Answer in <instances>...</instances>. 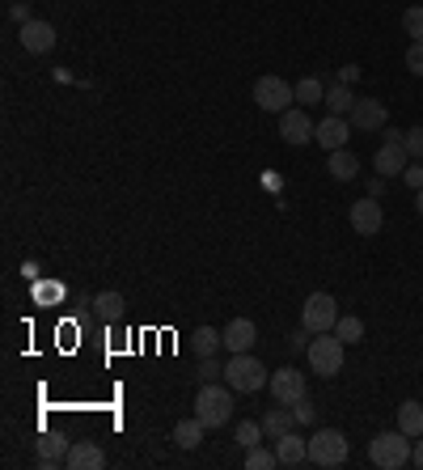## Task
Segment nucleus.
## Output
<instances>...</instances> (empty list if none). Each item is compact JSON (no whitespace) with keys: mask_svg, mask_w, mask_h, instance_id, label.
Here are the masks:
<instances>
[{"mask_svg":"<svg viewBox=\"0 0 423 470\" xmlns=\"http://www.w3.org/2000/svg\"><path fill=\"white\" fill-rule=\"evenodd\" d=\"M415 212L423 216V187H419V191H415Z\"/></svg>","mask_w":423,"mask_h":470,"instance_id":"obj_42","label":"nucleus"},{"mask_svg":"<svg viewBox=\"0 0 423 470\" xmlns=\"http://www.w3.org/2000/svg\"><path fill=\"white\" fill-rule=\"evenodd\" d=\"M263 436H267V432H263V424H258V420H242V424H237V432H233V441H237L242 450L263 445Z\"/></svg>","mask_w":423,"mask_h":470,"instance_id":"obj_26","label":"nucleus"},{"mask_svg":"<svg viewBox=\"0 0 423 470\" xmlns=\"http://www.w3.org/2000/svg\"><path fill=\"white\" fill-rule=\"evenodd\" d=\"M309 462L322 470H335L347 462V436L339 428H318L309 436Z\"/></svg>","mask_w":423,"mask_h":470,"instance_id":"obj_5","label":"nucleus"},{"mask_svg":"<svg viewBox=\"0 0 423 470\" xmlns=\"http://www.w3.org/2000/svg\"><path fill=\"white\" fill-rule=\"evenodd\" d=\"M9 18H18V21H30V13H26V4H13V9H9Z\"/></svg>","mask_w":423,"mask_h":470,"instance_id":"obj_41","label":"nucleus"},{"mask_svg":"<svg viewBox=\"0 0 423 470\" xmlns=\"http://www.w3.org/2000/svg\"><path fill=\"white\" fill-rule=\"evenodd\" d=\"M288 348H292V352H305V348H309V331H305V327H301V331H292Z\"/></svg>","mask_w":423,"mask_h":470,"instance_id":"obj_37","label":"nucleus"},{"mask_svg":"<svg viewBox=\"0 0 423 470\" xmlns=\"http://www.w3.org/2000/svg\"><path fill=\"white\" fill-rule=\"evenodd\" d=\"M351 127L356 132H381L385 127V102L377 98H356V106H351Z\"/></svg>","mask_w":423,"mask_h":470,"instance_id":"obj_13","label":"nucleus"},{"mask_svg":"<svg viewBox=\"0 0 423 470\" xmlns=\"http://www.w3.org/2000/svg\"><path fill=\"white\" fill-rule=\"evenodd\" d=\"M18 42L26 47V51H30V56H47V51L56 47V26H51V21H39V18L21 21Z\"/></svg>","mask_w":423,"mask_h":470,"instance_id":"obj_9","label":"nucleus"},{"mask_svg":"<svg viewBox=\"0 0 423 470\" xmlns=\"http://www.w3.org/2000/svg\"><path fill=\"white\" fill-rule=\"evenodd\" d=\"M267 390L275 403H284V407H296L301 398H309V386H305V373L296 369H275L267 381Z\"/></svg>","mask_w":423,"mask_h":470,"instance_id":"obj_8","label":"nucleus"},{"mask_svg":"<svg viewBox=\"0 0 423 470\" xmlns=\"http://www.w3.org/2000/svg\"><path fill=\"white\" fill-rule=\"evenodd\" d=\"M292 89H296V102H301V106H313V102H327V89H322V81H318V77L296 81Z\"/></svg>","mask_w":423,"mask_h":470,"instance_id":"obj_28","label":"nucleus"},{"mask_svg":"<svg viewBox=\"0 0 423 470\" xmlns=\"http://www.w3.org/2000/svg\"><path fill=\"white\" fill-rule=\"evenodd\" d=\"M258 424H263V432H267L271 441H275V436H284V432H292V428H296V412L280 403V407H271V412L263 415Z\"/></svg>","mask_w":423,"mask_h":470,"instance_id":"obj_20","label":"nucleus"},{"mask_svg":"<svg viewBox=\"0 0 423 470\" xmlns=\"http://www.w3.org/2000/svg\"><path fill=\"white\" fill-rule=\"evenodd\" d=\"M343 348H347V343L335 331L309 339V348H305L309 369L318 373V377H339V373H343Z\"/></svg>","mask_w":423,"mask_h":470,"instance_id":"obj_3","label":"nucleus"},{"mask_svg":"<svg viewBox=\"0 0 423 470\" xmlns=\"http://www.w3.org/2000/svg\"><path fill=\"white\" fill-rule=\"evenodd\" d=\"M225 381H229L237 394H258L271 381V373L263 369V360H254L250 352H237V356H229V365H225Z\"/></svg>","mask_w":423,"mask_h":470,"instance_id":"obj_4","label":"nucleus"},{"mask_svg":"<svg viewBox=\"0 0 423 470\" xmlns=\"http://www.w3.org/2000/svg\"><path fill=\"white\" fill-rule=\"evenodd\" d=\"M327 170L335 182H351V178L360 174V161H356V153H347V149H335V153H327Z\"/></svg>","mask_w":423,"mask_h":470,"instance_id":"obj_18","label":"nucleus"},{"mask_svg":"<svg viewBox=\"0 0 423 470\" xmlns=\"http://www.w3.org/2000/svg\"><path fill=\"white\" fill-rule=\"evenodd\" d=\"M313 127H318V123H309V115L296 111V106L280 115V136L288 140V144H309V140H313Z\"/></svg>","mask_w":423,"mask_h":470,"instance_id":"obj_15","label":"nucleus"},{"mask_svg":"<svg viewBox=\"0 0 423 470\" xmlns=\"http://www.w3.org/2000/svg\"><path fill=\"white\" fill-rule=\"evenodd\" d=\"M398 428H403L406 436H423V403L406 398L403 407H398Z\"/></svg>","mask_w":423,"mask_h":470,"instance_id":"obj_23","label":"nucleus"},{"mask_svg":"<svg viewBox=\"0 0 423 470\" xmlns=\"http://www.w3.org/2000/svg\"><path fill=\"white\" fill-rule=\"evenodd\" d=\"M123 305H127V301H123L115 289H106V293L94 297V313L102 318V322H119V318H123Z\"/></svg>","mask_w":423,"mask_h":470,"instance_id":"obj_22","label":"nucleus"},{"mask_svg":"<svg viewBox=\"0 0 423 470\" xmlns=\"http://www.w3.org/2000/svg\"><path fill=\"white\" fill-rule=\"evenodd\" d=\"M335 322H339V301L330 293H309L301 305V327L309 335H327L335 331Z\"/></svg>","mask_w":423,"mask_h":470,"instance_id":"obj_6","label":"nucleus"},{"mask_svg":"<svg viewBox=\"0 0 423 470\" xmlns=\"http://www.w3.org/2000/svg\"><path fill=\"white\" fill-rule=\"evenodd\" d=\"M225 348V331H216V327H199L195 331V356H216Z\"/></svg>","mask_w":423,"mask_h":470,"instance_id":"obj_25","label":"nucleus"},{"mask_svg":"<svg viewBox=\"0 0 423 470\" xmlns=\"http://www.w3.org/2000/svg\"><path fill=\"white\" fill-rule=\"evenodd\" d=\"M406 166H411V153H406L403 144H381L377 157H373V170L381 178H403Z\"/></svg>","mask_w":423,"mask_h":470,"instance_id":"obj_14","label":"nucleus"},{"mask_svg":"<svg viewBox=\"0 0 423 470\" xmlns=\"http://www.w3.org/2000/svg\"><path fill=\"white\" fill-rule=\"evenodd\" d=\"M403 149L411 153V161H423V127H411V132H406Z\"/></svg>","mask_w":423,"mask_h":470,"instance_id":"obj_32","label":"nucleus"},{"mask_svg":"<svg viewBox=\"0 0 423 470\" xmlns=\"http://www.w3.org/2000/svg\"><path fill=\"white\" fill-rule=\"evenodd\" d=\"M335 335H339L343 343H360V339H365V322H360L356 313H339V322H335Z\"/></svg>","mask_w":423,"mask_h":470,"instance_id":"obj_27","label":"nucleus"},{"mask_svg":"<svg viewBox=\"0 0 423 470\" xmlns=\"http://www.w3.org/2000/svg\"><path fill=\"white\" fill-rule=\"evenodd\" d=\"M381 132H385V144H403V136H406L398 127H381Z\"/></svg>","mask_w":423,"mask_h":470,"instance_id":"obj_39","label":"nucleus"},{"mask_svg":"<svg viewBox=\"0 0 423 470\" xmlns=\"http://www.w3.org/2000/svg\"><path fill=\"white\" fill-rule=\"evenodd\" d=\"M204 420H199V415H195V420H178V424H173V445H178V450H199V445H204Z\"/></svg>","mask_w":423,"mask_h":470,"instance_id":"obj_19","label":"nucleus"},{"mask_svg":"<svg viewBox=\"0 0 423 470\" xmlns=\"http://www.w3.org/2000/svg\"><path fill=\"white\" fill-rule=\"evenodd\" d=\"M225 365H216V356H199V381H220Z\"/></svg>","mask_w":423,"mask_h":470,"instance_id":"obj_31","label":"nucleus"},{"mask_svg":"<svg viewBox=\"0 0 423 470\" xmlns=\"http://www.w3.org/2000/svg\"><path fill=\"white\" fill-rule=\"evenodd\" d=\"M254 343H258V331H254L250 318H233L229 327H225V348H229V356L250 352Z\"/></svg>","mask_w":423,"mask_h":470,"instance_id":"obj_17","label":"nucleus"},{"mask_svg":"<svg viewBox=\"0 0 423 470\" xmlns=\"http://www.w3.org/2000/svg\"><path fill=\"white\" fill-rule=\"evenodd\" d=\"M403 182L419 191V187H423V161H411V166H406V170H403Z\"/></svg>","mask_w":423,"mask_h":470,"instance_id":"obj_35","label":"nucleus"},{"mask_svg":"<svg viewBox=\"0 0 423 470\" xmlns=\"http://www.w3.org/2000/svg\"><path fill=\"white\" fill-rule=\"evenodd\" d=\"M411 466L423 470V436H415V453H411Z\"/></svg>","mask_w":423,"mask_h":470,"instance_id":"obj_38","label":"nucleus"},{"mask_svg":"<svg viewBox=\"0 0 423 470\" xmlns=\"http://www.w3.org/2000/svg\"><path fill=\"white\" fill-rule=\"evenodd\" d=\"M68 450H73V441H64V436H42L39 441V466H59L64 458H68Z\"/></svg>","mask_w":423,"mask_h":470,"instance_id":"obj_21","label":"nucleus"},{"mask_svg":"<svg viewBox=\"0 0 423 470\" xmlns=\"http://www.w3.org/2000/svg\"><path fill=\"white\" fill-rule=\"evenodd\" d=\"M381 225H385V212H381V204L373 196H365V199H356L351 204V229L360 237H377L381 234Z\"/></svg>","mask_w":423,"mask_h":470,"instance_id":"obj_10","label":"nucleus"},{"mask_svg":"<svg viewBox=\"0 0 423 470\" xmlns=\"http://www.w3.org/2000/svg\"><path fill=\"white\" fill-rule=\"evenodd\" d=\"M327 106H330V115H351V106H356V94H351V85L335 81V85L327 89Z\"/></svg>","mask_w":423,"mask_h":470,"instance_id":"obj_24","label":"nucleus"},{"mask_svg":"<svg viewBox=\"0 0 423 470\" xmlns=\"http://www.w3.org/2000/svg\"><path fill=\"white\" fill-rule=\"evenodd\" d=\"M280 466V458H275V450H263V445H254V450H246V470H275Z\"/></svg>","mask_w":423,"mask_h":470,"instance_id":"obj_29","label":"nucleus"},{"mask_svg":"<svg viewBox=\"0 0 423 470\" xmlns=\"http://www.w3.org/2000/svg\"><path fill=\"white\" fill-rule=\"evenodd\" d=\"M292 412H296V424H318V407H313L309 398H301V403H296Z\"/></svg>","mask_w":423,"mask_h":470,"instance_id":"obj_34","label":"nucleus"},{"mask_svg":"<svg viewBox=\"0 0 423 470\" xmlns=\"http://www.w3.org/2000/svg\"><path fill=\"white\" fill-rule=\"evenodd\" d=\"M403 30L415 42H423V4H411V9L403 13Z\"/></svg>","mask_w":423,"mask_h":470,"instance_id":"obj_30","label":"nucleus"},{"mask_svg":"<svg viewBox=\"0 0 423 470\" xmlns=\"http://www.w3.org/2000/svg\"><path fill=\"white\" fill-rule=\"evenodd\" d=\"M351 119L347 115H330V119H322L318 127H313V140L327 149V153H335V149H347V140H351Z\"/></svg>","mask_w":423,"mask_h":470,"instance_id":"obj_11","label":"nucleus"},{"mask_svg":"<svg viewBox=\"0 0 423 470\" xmlns=\"http://www.w3.org/2000/svg\"><path fill=\"white\" fill-rule=\"evenodd\" d=\"M64 466L68 470H102L106 466V453H102V445H94V441H73Z\"/></svg>","mask_w":423,"mask_h":470,"instance_id":"obj_16","label":"nucleus"},{"mask_svg":"<svg viewBox=\"0 0 423 470\" xmlns=\"http://www.w3.org/2000/svg\"><path fill=\"white\" fill-rule=\"evenodd\" d=\"M381 191H385V178H381V174H377V178H373V182H368V196L377 199V196H381Z\"/></svg>","mask_w":423,"mask_h":470,"instance_id":"obj_40","label":"nucleus"},{"mask_svg":"<svg viewBox=\"0 0 423 470\" xmlns=\"http://www.w3.org/2000/svg\"><path fill=\"white\" fill-rule=\"evenodd\" d=\"M275 458H280V466H288V470L305 466L309 462V441L296 428L284 432V436H275Z\"/></svg>","mask_w":423,"mask_h":470,"instance_id":"obj_12","label":"nucleus"},{"mask_svg":"<svg viewBox=\"0 0 423 470\" xmlns=\"http://www.w3.org/2000/svg\"><path fill=\"white\" fill-rule=\"evenodd\" d=\"M411 453H415V436H406L403 428H389V432H377L368 441V462L377 470H403L411 466Z\"/></svg>","mask_w":423,"mask_h":470,"instance_id":"obj_1","label":"nucleus"},{"mask_svg":"<svg viewBox=\"0 0 423 470\" xmlns=\"http://www.w3.org/2000/svg\"><path fill=\"white\" fill-rule=\"evenodd\" d=\"M339 81H343V85H356V81H360V64H343V68H339Z\"/></svg>","mask_w":423,"mask_h":470,"instance_id":"obj_36","label":"nucleus"},{"mask_svg":"<svg viewBox=\"0 0 423 470\" xmlns=\"http://www.w3.org/2000/svg\"><path fill=\"white\" fill-rule=\"evenodd\" d=\"M254 102L267 115H284V111H292V102H296V89L284 77H258L254 81Z\"/></svg>","mask_w":423,"mask_h":470,"instance_id":"obj_7","label":"nucleus"},{"mask_svg":"<svg viewBox=\"0 0 423 470\" xmlns=\"http://www.w3.org/2000/svg\"><path fill=\"white\" fill-rule=\"evenodd\" d=\"M233 386H216V381H204L199 394H195V415L204 420V428H225L233 415Z\"/></svg>","mask_w":423,"mask_h":470,"instance_id":"obj_2","label":"nucleus"},{"mask_svg":"<svg viewBox=\"0 0 423 470\" xmlns=\"http://www.w3.org/2000/svg\"><path fill=\"white\" fill-rule=\"evenodd\" d=\"M406 68H411L415 77H423V42L411 39V47H406Z\"/></svg>","mask_w":423,"mask_h":470,"instance_id":"obj_33","label":"nucleus"}]
</instances>
